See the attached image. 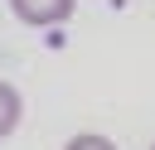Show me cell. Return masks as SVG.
I'll return each mask as SVG.
<instances>
[{
  "mask_svg": "<svg viewBox=\"0 0 155 150\" xmlns=\"http://www.w3.org/2000/svg\"><path fill=\"white\" fill-rule=\"evenodd\" d=\"M19 111H24V102H19L15 82H5V77H0V140L19 126Z\"/></svg>",
  "mask_w": 155,
  "mask_h": 150,
  "instance_id": "7a4b0ae2",
  "label": "cell"
},
{
  "mask_svg": "<svg viewBox=\"0 0 155 150\" xmlns=\"http://www.w3.org/2000/svg\"><path fill=\"white\" fill-rule=\"evenodd\" d=\"M78 0H10V15L29 29H48V24H63L73 15Z\"/></svg>",
  "mask_w": 155,
  "mask_h": 150,
  "instance_id": "6da1fadb",
  "label": "cell"
},
{
  "mask_svg": "<svg viewBox=\"0 0 155 150\" xmlns=\"http://www.w3.org/2000/svg\"><path fill=\"white\" fill-rule=\"evenodd\" d=\"M63 150H116V140H107V135H97V131H82V135H73Z\"/></svg>",
  "mask_w": 155,
  "mask_h": 150,
  "instance_id": "3957f363",
  "label": "cell"
},
{
  "mask_svg": "<svg viewBox=\"0 0 155 150\" xmlns=\"http://www.w3.org/2000/svg\"><path fill=\"white\" fill-rule=\"evenodd\" d=\"M150 150H155V145H150Z\"/></svg>",
  "mask_w": 155,
  "mask_h": 150,
  "instance_id": "277c9868",
  "label": "cell"
}]
</instances>
